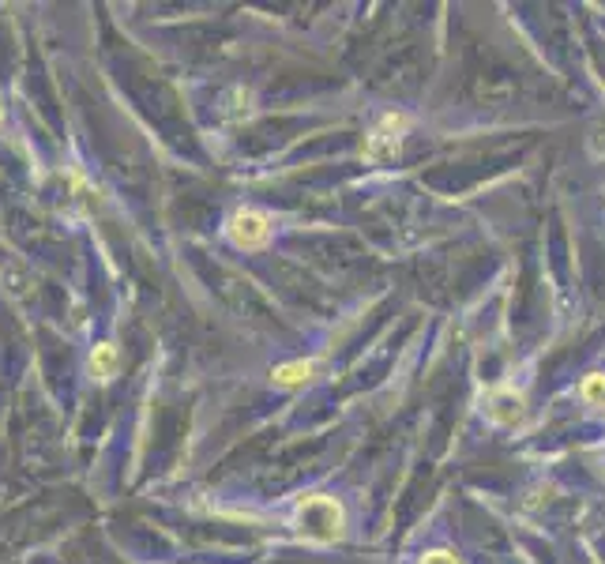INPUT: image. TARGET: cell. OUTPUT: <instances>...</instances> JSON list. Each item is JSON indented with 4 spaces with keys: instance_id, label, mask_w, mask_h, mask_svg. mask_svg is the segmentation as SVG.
<instances>
[{
    "instance_id": "obj_1",
    "label": "cell",
    "mask_w": 605,
    "mask_h": 564,
    "mask_svg": "<svg viewBox=\"0 0 605 564\" xmlns=\"http://www.w3.org/2000/svg\"><path fill=\"white\" fill-rule=\"evenodd\" d=\"M297 523H301V531L316 538V542H331V538H339L342 527H346V516H342V504L335 497H320V493H312L305 501L297 504Z\"/></svg>"
},
{
    "instance_id": "obj_2",
    "label": "cell",
    "mask_w": 605,
    "mask_h": 564,
    "mask_svg": "<svg viewBox=\"0 0 605 564\" xmlns=\"http://www.w3.org/2000/svg\"><path fill=\"white\" fill-rule=\"evenodd\" d=\"M403 132H406V117L403 113H384L376 128L365 136V147H361V155L369 158V162H388V158L399 155V143H403Z\"/></svg>"
},
{
    "instance_id": "obj_3",
    "label": "cell",
    "mask_w": 605,
    "mask_h": 564,
    "mask_svg": "<svg viewBox=\"0 0 605 564\" xmlns=\"http://www.w3.org/2000/svg\"><path fill=\"white\" fill-rule=\"evenodd\" d=\"M226 234H230L237 249H264L267 237H271V219L264 211H256V207H241L226 222Z\"/></svg>"
},
{
    "instance_id": "obj_4",
    "label": "cell",
    "mask_w": 605,
    "mask_h": 564,
    "mask_svg": "<svg viewBox=\"0 0 605 564\" xmlns=\"http://www.w3.org/2000/svg\"><path fill=\"white\" fill-rule=\"evenodd\" d=\"M523 395L512 392V388H500V392L489 395V418L500 425H519L523 422Z\"/></svg>"
},
{
    "instance_id": "obj_5",
    "label": "cell",
    "mask_w": 605,
    "mask_h": 564,
    "mask_svg": "<svg viewBox=\"0 0 605 564\" xmlns=\"http://www.w3.org/2000/svg\"><path fill=\"white\" fill-rule=\"evenodd\" d=\"M117 369H121V354H117V343H98L91 350V376L94 380H113L117 376Z\"/></svg>"
},
{
    "instance_id": "obj_6",
    "label": "cell",
    "mask_w": 605,
    "mask_h": 564,
    "mask_svg": "<svg viewBox=\"0 0 605 564\" xmlns=\"http://www.w3.org/2000/svg\"><path fill=\"white\" fill-rule=\"evenodd\" d=\"M0 290H4L8 298H23V294L31 290V271H27V264L8 260V264L0 267Z\"/></svg>"
},
{
    "instance_id": "obj_7",
    "label": "cell",
    "mask_w": 605,
    "mask_h": 564,
    "mask_svg": "<svg viewBox=\"0 0 605 564\" xmlns=\"http://www.w3.org/2000/svg\"><path fill=\"white\" fill-rule=\"evenodd\" d=\"M312 373H316V361H290V365H279V369L271 373V380H275L279 388H297V384L312 380Z\"/></svg>"
},
{
    "instance_id": "obj_8",
    "label": "cell",
    "mask_w": 605,
    "mask_h": 564,
    "mask_svg": "<svg viewBox=\"0 0 605 564\" xmlns=\"http://www.w3.org/2000/svg\"><path fill=\"white\" fill-rule=\"evenodd\" d=\"M579 395L587 399L590 407H605V376H602V373H590L587 380H583Z\"/></svg>"
},
{
    "instance_id": "obj_9",
    "label": "cell",
    "mask_w": 605,
    "mask_h": 564,
    "mask_svg": "<svg viewBox=\"0 0 605 564\" xmlns=\"http://www.w3.org/2000/svg\"><path fill=\"white\" fill-rule=\"evenodd\" d=\"M421 564H459V561L451 557L448 549H433V553H425V557H421Z\"/></svg>"
}]
</instances>
